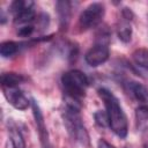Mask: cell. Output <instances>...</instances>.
<instances>
[{
  "label": "cell",
  "instance_id": "6da1fadb",
  "mask_svg": "<svg viewBox=\"0 0 148 148\" xmlns=\"http://www.w3.org/2000/svg\"><path fill=\"white\" fill-rule=\"evenodd\" d=\"M97 94L104 102L109 117V127L117 136H119L120 139H125L128 133V121L118 98L106 88H99L97 90Z\"/></svg>",
  "mask_w": 148,
  "mask_h": 148
},
{
  "label": "cell",
  "instance_id": "7a4b0ae2",
  "mask_svg": "<svg viewBox=\"0 0 148 148\" xmlns=\"http://www.w3.org/2000/svg\"><path fill=\"white\" fill-rule=\"evenodd\" d=\"M62 119H64V125L68 134L72 136V139L79 142L81 146L86 148H90V138L82 123L80 112L65 108L62 111Z\"/></svg>",
  "mask_w": 148,
  "mask_h": 148
},
{
  "label": "cell",
  "instance_id": "3957f363",
  "mask_svg": "<svg viewBox=\"0 0 148 148\" xmlns=\"http://www.w3.org/2000/svg\"><path fill=\"white\" fill-rule=\"evenodd\" d=\"M61 83H62L65 94H68L82 99V97L86 96V89L89 86V80L83 72L79 69H72L62 74Z\"/></svg>",
  "mask_w": 148,
  "mask_h": 148
},
{
  "label": "cell",
  "instance_id": "277c9868",
  "mask_svg": "<svg viewBox=\"0 0 148 148\" xmlns=\"http://www.w3.org/2000/svg\"><path fill=\"white\" fill-rule=\"evenodd\" d=\"M104 14H105V8H104L103 3H101V2L90 3L80 14L79 24L84 30L95 28L96 25H98L101 23Z\"/></svg>",
  "mask_w": 148,
  "mask_h": 148
},
{
  "label": "cell",
  "instance_id": "5b68a950",
  "mask_svg": "<svg viewBox=\"0 0 148 148\" xmlns=\"http://www.w3.org/2000/svg\"><path fill=\"white\" fill-rule=\"evenodd\" d=\"M110 56V50H109V45H104V44H96L90 47L87 53L84 54V60L86 62L91 66V67H97L102 64H104Z\"/></svg>",
  "mask_w": 148,
  "mask_h": 148
},
{
  "label": "cell",
  "instance_id": "8992f818",
  "mask_svg": "<svg viewBox=\"0 0 148 148\" xmlns=\"http://www.w3.org/2000/svg\"><path fill=\"white\" fill-rule=\"evenodd\" d=\"M31 109H32V114H34V119H35V124L37 127V132L42 142L43 148H50V143H49V134H47V130L45 126V121H44V117L42 113V110L38 105V103L32 99L31 101Z\"/></svg>",
  "mask_w": 148,
  "mask_h": 148
},
{
  "label": "cell",
  "instance_id": "52a82bcc",
  "mask_svg": "<svg viewBox=\"0 0 148 148\" xmlns=\"http://www.w3.org/2000/svg\"><path fill=\"white\" fill-rule=\"evenodd\" d=\"M2 91H3V96L6 97L7 102L10 105H13L15 109L23 111V110H27L29 108V105H30L29 99L16 87L15 88H5L3 87Z\"/></svg>",
  "mask_w": 148,
  "mask_h": 148
},
{
  "label": "cell",
  "instance_id": "ba28073f",
  "mask_svg": "<svg viewBox=\"0 0 148 148\" xmlns=\"http://www.w3.org/2000/svg\"><path fill=\"white\" fill-rule=\"evenodd\" d=\"M58 17H59V25L61 30H67L68 24L71 22L72 16V3L69 1H58L56 3Z\"/></svg>",
  "mask_w": 148,
  "mask_h": 148
},
{
  "label": "cell",
  "instance_id": "9c48e42d",
  "mask_svg": "<svg viewBox=\"0 0 148 148\" xmlns=\"http://www.w3.org/2000/svg\"><path fill=\"white\" fill-rule=\"evenodd\" d=\"M127 88L136 101H139L142 104L148 103V88L145 84L140 82L131 81L127 83Z\"/></svg>",
  "mask_w": 148,
  "mask_h": 148
},
{
  "label": "cell",
  "instance_id": "30bf717a",
  "mask_svg": "<svg viewBox=\"0 0 148 148\" xmlns=\"http://www.w3.org/2000/svg\"><path fill=\"white\" fill-rule=\"evenodd\" d=\"M8 134H9V139L13 148H27L25 141L21 131L17 128L16 124L13 123L12 120L8 121Z\"/></svg>",
  "mask_w": 148,
  "mask_h": 148
},
{
  "label": "cell",
  "instance_id": "8fae6325",
  "mask_svg": "<svg viewBox=\"0 0 148 148\" xmlns=\"http://www.w3.org/2000/svg\"><path fill=\"white\" fill-rule=\"evenodd\" d=\"M24 81V77L21 74L14 73V72H8V73H2L1 75V86L2 88H15L17 84Z\"/></svg>",
  "mask_w": 148,
  "mask_h": 148
},
{
  "label": "cell",
  "instance_id": "7c38bea8",
  "mask_svg": "<svg viewBox=\"0 0 148 148\" xmlns=\"http://www.w3.org/2000/svg\"><path fill=\"white\" fill-rule=\"evenodd\" d=\"M135 120H136V127L140 131H147L148 130V106L140 105L135 110Z\"/></svg>",
  "mask_w": 148,
  "mask_h": 148
},
{
  "label": "cell",
  "instance_id": "4fadbf2b",
  "mask_svg": "<svg viewBox=\"0 0 148 148\" xmlns=\"http://www.w3.org/2000/svg\"><path fill=\"white\" fill-rule=\"evenodd\" d=\"M117 35H118V38L123 43L131 42V39H132V27H131V23L123 18V21L118 24Z\"/></svg>",
  "mask_w": 148,
  "mask_h": 148
},
{
  "label": "cell",
  "instance_id": "5bb4252c",
  "mask_svg": "<svg viewBox=\"0 0 148 148\" xmlns=\"http://www.w3.org/2000/svg\"><path fill=\"white\" fill-rule=\"evenodd\" d=\"M132 58L139 67L148 69V50L147 49H143V47L136 49L132 53Z\"/></svg>",
  "mask_w": 148,
  "mask_h": 148
},
{
  "label": "cell",
  "instance_id": "9a60e30c",
  "mask_svg": "<svg viewBox=\"0 0 148 148\" xmlns=\"http://www.w3.org/2000/svg\"><path fill=\"white\" fill-rule=\"evenodd\" d=\"M20 49V44L13 40H6L2 42L0 45V54L3 58H9L13 57Z\"/></svg>",
  "mask_w": 148,
  "mask_h": 148
},
{
  "label": "cell",
  "instance_id": "2e32d148",
  "mask_svg": "<svg viewBox=\"0 0 148 148\" xmlns=\"http://www.w3.org/2000/svg\"><path fill=\"white\" fill-rule=\"evenodd\" d=\"M29 8H34V1L31 0H15L9 6V10L14 15L18 14L20 12L24 9H29Z\"/></svg>",
  "mask_w": 148,
  "mask_h": 148
},
{
  "label": "cell",
  "instance_id": "e0dca14e",
  "mask_svg": "<svg viewBox=\"0 0 148 148\" xmlns=\"http://www.w3.org/2000/svg\"><path fill=\"white\" fill-rule=\"evenodd\" d=\"M35 17H36V13H35L34 8H29V9H24V10L20 12L18 14L14 15V21H15V23L23 24V23L31 22Z\"/></svg>",
  "mask_w": 148,
  "mask_h": 148
},
{
  "label": "cell",
  "instance_id": "ac0fdd59",
  "mask_svg": "<svg viewBox=\"0 0 148 148\" xmlns=\"http://www.w3.org/2000/svg\"><path fill=\"white\" fill-rule=\"evenodd\" d=\"M64 104L65 108L69 109V110H74V111H81L82 109V103H81V98H77L75 96L65 94L64 95Z\"/></svg>",
  "mask_w": 148,
  "mask_h": 148
},
{
  "label": "cell",
  "instance_id": "d6986e66",
  "mask_svg": "<svg viewBox=\"0 0 148 148\" xmlns=\"http://www.w3.org/2000/svg\"><path fill=\"white\" fill-rule=\"evenodd\" d=\"M94 119H95V123L102 127V128H105L109 126V117H108V113L106 111H102V110H97L95 113H94Z\"/></svg>",
  "mask_w": 148,
  "mask_h": 148
},
{
  "label": "cell",
  "instance_id": "ffe728a7",
  "mask_svg": "<svg viewBox=\"0 0 148 148\" xmlns=\"http://www.w3.org/2000/svg\"><path fill=\"white\" fill-rule=\"evenodd\" d=\"M49 22H50L49 15L45 14V13H42V14H39L38 17H37L36 25H37V28H39V30H43V29H45V28L49 25Z\"/></svg>",
  "mask_w": 148,
  "mask_h": 148
},
{
  "label": "cell",
  "instance_id": "44dd1931",
  "mask_svg": "<svg viewBox=\"0 0 148 148\" xmlns=\"http://www.w3.org/2000/svg\"><path fill=\"white\" fill-rule=\"evenodd\" d=\"M35 30V25L32 24H24L17 30V36L20 37H29Z\"/></svg>",
  "mask_w": 148,
  "mask_h": 148
},
{
  "label": "cell",
  "instance_id": "7402d4cb",
  "mask_svg": "<svg viewBox=\"0 0 148 148\" xmlns=\"http://www.w3.org/2000/svg\"><path fill=\"white\" fill-rule=\"evenodd\" d=\"M121 16H123L124 20L131 22V21L133 20V17H134V14H133V12L131 10V8H128V7H124V8L121 9Z\"/></svg>",
  "mask_w": 148,
  "mask_h": 148
},
{
  "label": "cell",
  "instance_id": "603a6c76",
  "mask_svg": "<svg viewBox=\"0 0 148 148\" xmlns=\"http://www.w3.org/2000/svg\"><path fill=\"white\" fill-rule=\"evenodd\" d=\"M98 148H114L113 146H111L108 141H105L104 139H99L98 140Z\"/></svg>",
  "mask_w": 148,
  "mask_h": 148
},
{
  "label": "cell",
  "instance_id": "cb8c5ba5",
  "mask_svg": "<svg viewBox=\"0 0 148 148\" xmlns=\"http://www.w3.org/2000/svg\"><path fill=\"white\" fill-rule=\"evenodd\" d=\"M143 148H148V147H147V146H145V147H143Z\"/></svg>",
  "mask_w": 148,
  "mask_h": 148
}]
</instances>
